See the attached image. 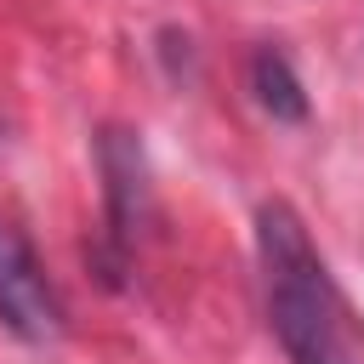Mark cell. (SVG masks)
Masks as SVG:
<instances>
[{"instance_id":"cell-4","label":"cell","mask_w":364,"mask_h":364,"mask_svg":"<svg viewBox=\"0 0 364 364\" xmlns=\"http://www.w3.org/2000/svg\"><path fill=\"white\" fill-rule=\"evenodd\" d=\"M250 97H256L262 114H273L279 125H301V119H307L301 74L290 68V57H284L279 46H256V51H250Z\"/></svg>"},{"instance_id":"cell-2","label":"cell","mask_w":364,"mask_h":364,"mask_svg":"<svg viewBox=\"0 0 364 364\" xmlns=\"http://www.w3.org/2000/svg\"><path fill=\"white\" fill-rule=\"evenodd\" d=\"M0 324L17 341H34V347L63 336V296L46 279L34 245L11 222H0Z\"/></svg>"},{"instance_id":"cell-3","label":"cell","mask_w":364,"mask_h":364,"mask_svg":"<svg viewBox=\"0 0 364 364\" xmlns=\"http://www.w3.org/2000/svg\"><path fill=\"white\" fill-rule=\"evenodd\" d=\"M97 171H102V193H108V256L114 267L131 256L142 222H148V165H142V142L119 125H108L97 136Z\"/></svg>"},{"instance_id":"cell-1","label":"cell","mask_w":364,"mask_h":364,"mask_svg":"<svg viewBox=\"0 0 364 364\" xmlns=\"http://www.w3.org/2000/svg\"><path fill=\"white\" fill-rule=\"evenodd\" d=\"M256 267L267 324L290 364H358L347 296L336 290L318 245L307 239V222L284 199H267L256 210Z\"/></svg>"}]
</instances>
